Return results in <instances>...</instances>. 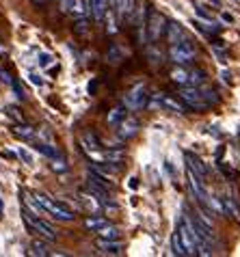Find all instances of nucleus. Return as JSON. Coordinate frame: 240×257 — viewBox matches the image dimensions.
<instances>
[{"mask_svg":"<svg viewBox=\"0 0 240 257\" xmlns=\"http://www.w3.org/2000/svg\"><path fill=\"white\" fill-rule=\"evenodd\" d=\"M180 97L184 99V104L193 110H203L210 104H216V93L212 89H206L201 84H193V87H184L180 91Z\"/></svg>","mask_w":240,"mask_h":257,"instance_id":"obj_1","label":"nucleus"},{"mask_svg":"<svg viewBox=\"0 0 240 257\" xmlns=\"http://www.w3.org/2000/svg\"><path fill=\"white\" fill-rule=\"evenodd\" d=\"M22 216H24V223L28 225V229L35 231V233L39 235V238H46V240H50V242L59 238V231H56L54 227L48 223V220L41 218L39 214L31 212L28 208H22Z\"/></svg>","mask_w":240,"mask_h":257,"instance_id":"obj_2","label":"nucleus"},{"mask_svg":"<svg viewBox=\"0 0 240 257\" xmlns=\"http://www.w3.org/2000/svg\"><path fill=\"white\" fill-rule=\"evenodd\" d=\"M35 199H37V203L44 208V212L50 214V216L56 218V220H65V223H67V220H74L76 218L72 210L65 208L61 201H54L52 197L44 195V192H35Z\"/></svg>","mask_w":240,"mask_h":257,"instance_id":"obj_3","label":"nucleus"},{"mask_svg":"<svg viewBox=\"0 0 240 257\" xmlns=\"http://www.w3.org/2000/svg\"><path fill=\"white\" fill-rule=\"evenodd\" d=\"M167 20L162 16L160 11L156 9H150L147 11V22H145V28H147V39L152 41V44H156V41L162 37V35L167 33Z\"/></svg>","mask_w":240,"mask_h":257,"instance_id":"obj_4","label":"nucleus"},{"mask_svg":"<svg viewBox=\"0 0 240 257\" xmlns=\"http://www.w3.org/2000/svg\"><path fill=\"white\" fill-rule=\"evenodd\" d=\"M195 56H197V48L190 44L188 39L171 46V50H169V59H171L175 65H186V63H190Z\"/></svg>","mask_w":240,"mask_h":257,"instance_id":"obj_5","label":"nucleus"},{"mask_svg":"<svg viewBox=\"0 0 240 257\" xmlns=\"http://www.w3.org/2000/svg\"><path fill=\"white\" fill-rule=\"evenodd\" d=\"M145 102H147V87L145 84H137V87L126 95V108H130V110L143 108Z\"/></svg>","mask_w":240,"mask_h":257,"instance_id":"obj_6","label":"nucleus"},{"mask_svg":"<svg viewBox=\"0 0 240 257\" xmlns=\"http://www.w3.org/2000/svg\"><path fill=\"white\" fill-rule=\"evenodd\" d=\"M158 97V104L162 106V108H167V110H171V112H178V115H184V112L188 110V106L184 104V99H175L173 95H167V93H160L156 95Z\"/></svg>","mask_w":240,"mask_h":257,"instance_id":"obj_7","label":"nucleus"},{"mask_svg":"<svg viewBox=\"0 0 240 257\" xmlns=\"http://www.w3.org/2000/svg\"><path fill=\"white\" fill-rule=\"evenodd\" d=\"M188 182H190V188H193L195 192V197L199 199V203H206V199H208V188H206V180H201L199 175H195L193 171H188Z\"/></svg>","mask_w":240,"mask_h":257,"instance_id":"obj_8","label":"nucleus"},{"mask_svg":"<svg viewBox=\"0 0 240 257\" xmlns=\"http://www.w3.org/2000/svg\"><path fill=\"white\" fill-rule=\"evenodd\" d=\"M117 127H119V139H124V141H128V139H132V137H137L139 130H141L139 121H137V119H130V117H126Z\"/></svg>","mask_w":240,"mask_h":257,"instance_id":"obj_9","label":"nucleus"},{"mask_svg":"<svg viewBox=\"0 0 240 257\" xmlns=\"http://www.w3.org/2000/svg\"><path fill=\"white\" fill-rule=\"evenodd\" d=\"M165 35H167L169 46H175V44H180V41L186 39V31H184V28H182V24H178V22H169Z\"/></svg>","mask_w":240,"mask_h":257,"instance_id":"obj_10","label":"nucleus"},{"mask_svg":"<svg viewBox=\"0 0 240 257\" xmlns=\"http://www.w3.org/2000/svg\"><path fill=\"white\" fill-rule=\"evenodd\" d=\"M95 246L100 248V253L104 255H122V242H117V240H106V238H100L95 242Z\"/></svg>","mask_w":240,"mask_h":257,"instance_id":"obj_11","label":"nucleus"},{"mask_svg":"<svg viewBox=\"0 0 240 257\" xmlns=\"http://www.w3.org/2000/svg\"><path fill=\"white\" fill-rule=\"evenodd\" d=\"M184 158H186V167H188V171H193L195 175H199L201 180H206V177H208V169L203 167V162L197 158L195 154H190V152L184 156Z\"/></svg>","mask_w":240,"mask_h":257,"instance_id":"obj_12","label":"nucleus"},{"mask_svg":"<svg viewBox=\"0 0 240 257\" xmlns=\"http://www.w3.org/2000/svg\"><path fill=\"white\" fill-rule=\"evenodd\" d=\"M115 11L122 20H132V0H115Z\"/></svg>","mask_w":240,"mask_h":257,"instance_id":"obj_13","label":"nucleus"},{"mask_svg":"<svg viewBox=\"0 0 240 257\" xmlns=\"http://www.w3.org/2000/svg\"><path fill=\"white\" fill-rule=\"evenodd\" d=\"M50 242V240H48ZM46 238H39V240H33L31 242V255H39V257H46V255H52L50 246H48Z\"/></svg>","mask_w":240,"mask_h":257,"instance_id":"obj_14","label":"nucleus"},{"mask_svg":"<svg viewBox=\"0 0 240 257\" xmlns=\"http://www.w3.org/2000/svg\"><path fill=\"white\" fill-rule=\"evenodd\" d=\"M223 205H225V216H229V218H234V220H238V223H240V205L236 203V199L225 197Z\"/></svg>","mask_w":240,"mask_h":257,"instance_id":"obj_15","label":"nucleus"},{"mask_svg":"<svg viewBox=\"0 0 240 257\" xmlns=\"http://www.w3.org/2000/svg\"><path fill=\"white\" fill-rule=\"evenodd\" d=\"M171 246H173V255L178 257H188V248L184 246V240H182L180 231L175 229V233L171 235Z\"/></svg>","mask_w":240,"mask_h":257,"instance_id":"obj_16","label":"nucleus"},{"mask_svg":"<svg viewBox=\"0 0 240 257\" xmlns=\"http://www.w3.org/2000/svg\"><path fill=\"white\" fill-rule=\"evenodd\" d=\"M13 134L22 141H33L35 139V127L26 125V123H18L16 127H13Z\"/></svg>","mask_w":240,"mask_h":257,"instance_id":"obj_17","label":"nucleus"},{"mask_svg":"<svg viewBox=\"0 0 240 257\" xmlns=\"http://www.w3.org/2000/svg\"><path fill=\"white\" fill-rule=\"evenodd\" d=\"M69 13H72L74 18H84L89 13V5L87 0H74L72 7H69Z\"/></svg>","mask_w":240,"mask_h":257,"instance_id":"obj_18","label":"nucleus"},{"mask_svg":"<svg viewBox=\"0 0 240 257\" xmlns=\"http://www.w3.org/2000/svg\"><path fill=\"white\" fill-rule=\"evenodd\" d=\"M35 147H37V152L39 154H44V156H48L50 160H54V158H61V152L56 147H52V145H48V143H35Z\"/></svg>","mask_w":240,"mask_h":257,"instance_id":"obj_19","label":"nucleus"},{"mask_svg":"<svg viewBox=\"0 0 240 257\" xmlns=\"http://www.w3.org/2000/svg\"><path fill=\"white\" fill-rule=\"evenodd\" d=\"M82 147L84 149H91V152H100V141L93 132H84L82 134Z\"/></svg>","mask_w":240,"mask_h":257,"instance_id":"obj_20","label":"nucleus"},{"mask_svg":"<svg viewBox=\"0 0 240 257\" xmlns=\"http://www.w3.org/2000/svg\"><path fill=\"white\" fill-rule=\"evenodd\" d=\"M124 119H126V108H122V106H117V108H112V110L108 112V117H106L108 125H119Z\"/></svg>","mask_w":240,"mask_h":257,"instance_id":"obj_21","label":"nucleus"},{"mask_svg":"<svg viewBox=\"0 0 240 257\" xmlns=\"http://www.w3.org/2000/svg\"><path fill=\"white\" fill-rule=\"evenodd\" d=\"M171 80L178 82V84H190V71L182 69V67L173 69V71H171Z\"/></svg>","mask_w":240,"mask_h":257,"instance_id":"obj_22","label":"nucleus"},{"mask_svg":"<svg viewBox=\"0 0 240 257\" xmlns=\"http://www.w3.org/2000/svg\"><path fill=\"white\" fill-rule=\"evenodd\" d=\"M97 233H100V238H106V240H117L119 238V229L112 225H104L97 229Z\"/></svg>","mask_w":240,"mask_h":257,"instance_id":"obj_23","label":"nucleus"},{"mask_svg":"<svg viewBox=\"0 0 240 257\" xmlns=\"http://www.w3.org/2000/svg\"><path fill=\"white\" fill-rule=\"evenodd\" d=\"M104 225H106V220L100 218V216H87V218H84V227H87V229H91V231H97V229H100V227H104Z\"/></svg>","mask_w":240,"mask_h":257,"instance_id":"obj_24","label":"nucleus"},{"mask_svg":"<svg viewBox=\"0 0 240 257\" xmlns=\"http://www.w3.org/2000/svg\"><path fill=\"white\" fill-rule=\"evenodd\" d=\"M104 158H106V162H110V164H117L124 160V152H119V149H108L106 154H104Z\"/></svg>","mask_w":240,"mask_h":257,"instance_id":"obj_25","label":"nucleus"},{"mask_svg":"<svg viewBox=\"0 0 240 257\" xmlns=\"http://www.w3.org/2000/svg\"><path fill=\"white\" fill-rule=\"evenodd\" d=\"M16 154H18V158L22 160L24 164H35V156L28 152L26 147H18V149H16Z\"/></svg>","mask_w":240,"mask_h":257,"instance_id":"obj_26","label":"nucleus"},{"mask_svg":"<svg viewBox=\"0 0 240 257\" xmlns=\"http://www.w3.org/2000/svg\"><path fill=\"white\" fill-rule=\"evenodd\" d=\"M203 82H206V71L190 69V84H203Z\"/></svg>","mask_w":240,"mask_h":257,"instance_id":"obj_27","label":"nucleus"},{"mask_svg":"<svg viewBox=\"0 0 240 257\" xmlns=\"http://www.w3.org/2000/svg\"><path fill=\"white\" fill-rule=\"evenodd\" d=\"M5 112H7V115H9L11 119H16L18 123H24V115L16 108V106H5Z\"/></svg>","mask_w":240,"mask_h":257,"instance_id":"obj_28","label":"nucleus"},{"mask_svg":"<svg viewBox=\"0 0 240 257\" xmlns=\"http://www.w3.org/2000/svg\"><path fill=\"white\" fill-rule=\"evenodd\" d=\"M76 33H78L80 35V37H84V35H87L89 33V22H87V20H84V18H78V22H76Z\"/></svg>","mask_w":240,"mask_h":257,"instance_id":"obj_29","label":"nucleus"},{"mask_svg":"<svg viewBox=\"0 0 240 257\" xmlns=\"http://www.w3.org/2000/svg\"><path fill=\"white\" fill-rule=\"evenodd\" d=\"M52 169H54V171H59V173H65V171H67V162H65V158H63V156H61V158H54V160H52Z\"/></svg>","mask_w":240,"mask_h":257,"instance_id":"obj_30","label":"nucleus"},{"mask_svg":"<svg viewBox=\"0 0 240 257\" xmlns=\"http://www.w3.org/2000/svg\"><path fill=\"white\" fill-rule=\"evenodd\" d=\"M37 59H39V67H50V63H52V56L48 54V52H41V54L37 56Z\"/></svg>","mask_w":240,"mask_h":257,"instance_id":"obj_31","label":"nucleus"},{"mask_svg":"<svg viewBox=\"0 0 240 257\" xmlns=\"http://www.w3.org/2000/svg\"><path fill=\"white\" fill-rule=\"evenodd\" d=\"M108 61H112V63H119V61H122V52H119V48H117V46L108 52Z\"/></svg>","mask_w":240,"mask_h":257,"instance_id":"obj_32","label":"nucleus"},{"mask_svg":"<svg viewBox=\"0 0 240 257\" xmlns=\"http://www.w3.org/2000/svg\"><path fill=\"white\" fill-rule=\"evenodd\" d=\"M28 78H31V82H33V84H37V87H41V84H44V78L37 76V74H31Z\"/></svg>","mask_w":240,"mask_h":257,"instance_id":"obj_33","label":"nucleus"},{"mask_svg":"<svg viewBox=\"0 0 240 257\" xmlns=\"http://www.w3.org/2000/svg\"><path fill=\"white\" fill-rule=\"evenodd\" d=\"M74 0H61V7H63V11H69V7H72Z\"/></svg>","mask_w":240,"mask_h":257,"instance_id":"obj_34","label":"nucleus"},{"mask_svg":"<svg viewBox=\"0 0 240 257\" xmlns=\"http://www.w3.org/2000/svg\"><path fill=\"white\" fill-rule=\"evenodd\" d=\"M33 3H35V5H46L48 0H33Z\"/></svg>","mask_w":240,"mask_h":257,"instance_id":"obj_35","label":"nucleus"},{"mask_svg":"<svg viewBox=\"0 0 240 257\" xmlns=\"http://www.w3.org/2000/svg\"><path fill=\"white\" fill-rule=\"evenodd\" d=\"M0 216H3V201H0Z\"/></svg>","mask_w":240,"mask_h":257,"instance_id":"obj_36","label":"nucleus"},{"mask_svg":"<svg viewBox=\"0 0 240 257\" xmlns=\"http://www.w3.org/2000/svg\"><path fill=\"white\" fill-rule=\"evenodd\" d=\"M0 71H3V69H0Z\"/></svg>","mask_w":240,"mask_h":257,"instance_id":"obj_37","label":"nucleus"}]
</instances>
